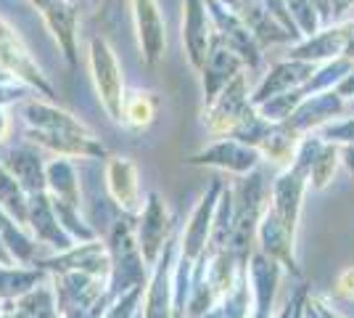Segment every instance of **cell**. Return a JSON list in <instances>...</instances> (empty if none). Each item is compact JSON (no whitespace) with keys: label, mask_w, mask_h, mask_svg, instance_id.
<instances>
[{"label":"cell","mask_w":354,"mask_h":318,"mask_svg":"<svg viewBox=\"0 0 354 318\" xmlns=\"http://www.w3.org/2000/svg\"><path fill=\"white\" fill-rule=\"evenodd\" d=\"M294 242H296V236L283 228V223L275 218V212L270 210V202H267V210L262 212V220H259V226H257V244H259V249H262L265 255H270L272 260H278L286 271L301 276V268L296 265Z\"/></svg>","instance_id":"obj_19"},{"label":"cell","mask_w":354,"mask_h":318,"mask_svg":"<svg viewBox=\"0 0 354 318\" xmlns=\"http://www.w3.org/2000/svg\"><path fill=\"white\" fill-rule=\"evenodd\" d=\"M130 14L140 59L146 67L162 64L167 53V19L159 0H130Z\"/></svg>","instance_id":"obj_7"},{"label":"cell","mask_w":354,"mask_h":318,"mask_svg":"<svg viewBox=\"0 0 354 318\" xmlns=\"http://www.w3.org/2000/svg\"><path fill=\"white\" fill-rule=\"evenodd\" d=\"M24 136L30 138L32 143L43 146L48 152H53L56 157H85V159H106L104 143L93 133L77 136V133H53V130H35L27 127Z\"/></svg>","instance_id":"obj_20"},{"label":"cell","mask_w":354,"mask_h":318,"mask_svg":"<svg viewBox=\"0 0 354 318\" xmlns=\"http://www.w3.org/2000/svg\"><path fill=\"white\" fill-rule=\"evenodd\" d=\"M183 48L191 67L198 72L204 67L209 46L214 40V21L207 8V0H183V21H180Z\"/></svg>","instance_id":"obj_11"},{"label":"cell","mask_w":354,"mask_h":318,"mask_svg":"<svg viewBox=\"0 0 354 318\" xmlns=\"http://www.w3.org/2000/svg\"><path fill=\"white\" fill-rule=\"evenodd\" d=\"M315 303H317V308H320V313H323V318H341L339 313H333V310H330V308H328V305H325L323 300H315Z\"/></svg>","instance_id":"obj_38"},{"label":"cell","mask_w":354,"mask_h":318,"mask_svg":"<svg viewBox=\"0 0 354 318\" xmlns=\"http://www.w3.org/2000/svg\"><path fill=\"white\" fill-rule=\"evenodd\" d=\"M180 255V242L177 236H169L164 244L162 255L153 265L151 281L146 284V305H143V318H172L175 308V265Z\"/></svg>","instance_id":"obj_8"},{"label":"cell","mask_w":354,"mask_h":318,"mask_svg":"<svg viewBox=\"0 0 354 318\" xmlns=\"http://www.w3.org/2000/svg\"><path fill=\"white\" fill-rule=\"evenodd\" d=\"M243 69H246L243 59L238 56L236 51H230V48L225 46L220 37H217V32H214V40H212V46H209L204 67L198 69V72H201V82H204V98H207V104L214 101V96H217L233 77L241 75Z\"/></svg>","instance_id":"obj_17"},{"label":"cell","mask_w":354,"mask_h":318,"mask_svg":"<svg viewBox=\"0 0 354 318\" xmlns=\"http://www.w3.org/2000/svg\"><path fill=\"white\" fill-rule=\"evenodd\" d=\"M220 3H225V6H227V8H233V11H236V14H241V11H243V8H246V6H249L251 0H220Z\"/></svg>","instance_id":"obj_37"},{"label":"cell","mask_w":354,"mask_h":318,"mask_svg":"<svg viewBox=\"0 0 354 318\" xmlns=\"http://www.w3.org/2000/svg\"><path fill=\"white\" fill-rule=\"evenodd\" d=\"M109 289V279L88 271L53 273V294L61 318H85L95 300Z\"/></svg>","instance_id":"obj_4"},{"label":"cell","mask_w":354,"mask_h":318,"mask_svg":"<svg viewBox=\"0 0 354 318\" xmlns=\"http://www.w3.org/2000/svg\"><path fill=\"white\" fill-rule=\"evenodd\" d=\"M185 162L196 167H217L233 175H246L251 170H257V165L262 162V154L257 146H249L233 136H222L214 143H209L207 149L191 154Z\"/></svg>","instance_id":"obj_9"},{"label":"cell","mask_w":354,"mask_h":318,"mask_svg":"<svg viewBox=\"0 0 354 318\" xmlns=\"http://www.w3.org/2000/svg\"><path fill=\"white\" fill-rule=\"evenodd\" d=\"M315 69H317L315 61L291 59V56H286L283 61H275L265 72L262 82L257 85V91L251 93V104L259 106L262 101L272 98V96H281V93L301 88V85L315 75Z\"/></svg>","instance_id":"obj_15"},{"label":"cell","mask_w":354,"mask_h":318,"mask_svg":"<svg viewBox=\"0 0 354 318\" xmlns=\"http://www.w3.org/2000/svg\"><path fill=\"white\" fill-rule=\"evenodd\" d=\"M354 6V0H330V11H333V21L341 19L349 8Z\"/></svg>","instance_id":"obj_34"},{"label":"cell","mask_w":354,"mask_h":318,"mask_svg":"<svg viewBox=\"0 0 354 318\" xmlns=\"http://www.w3.org/2000/svg\"><path fill=\"white\" fill-rule=\"evenodd\" d=\"M333 294H336L339 300L354 303V265L352 268H344V271L336 276V281H333Z\"/></svg>","instance_id":"obj_31"},{"label":"cell","mask_w":354,"mask_h":318,"mask_svg":"<svg viewBox=\"0 0 354 318\" xmlns=\"http://www.w3.org/2000/svg\"><path fill=\"white\" fill-rule=\"evenodd\" d=\"M344 165L349 167V173L354 175V143H349V146L344 149Z\"/></svg>","instance_id":"obj_36"},{"label":"cell","mask_w":354,"mask_h":318,"mask_svg":"<svg viewBox=\"0 0 354 318\" xmlns=\"http://www.w3.org/2000/svg\"><path fill=\"white\" fill-rule=\"evenodd\" d=\"M72 157H56L45 162V191L59 202H66L72 207H80V178L77 167L69 162Z\"/></svg>","instance_id":"obj_24"},{"label":"cell","mask_w":354,"mask_h":318,"mask_svg":"<svg viewBox=\"0 0 354 318\" xmlns=\"http://www.w3.org/2000/svg\"><path fill=\"white\" fill-rule=\"evenodd\" d=\"M3 167L21 183V188L27 194L45 191V162L37 149L32 146H14L0 157Z\"/></svg>","instance_id":"obj_23"},{"label":"cell","mask_w":354,"mask_h":318,"mask_svg":"<svg viewBox=\"0 0 354 318\" xmlns=\"http://www.w3.org/2000/svg\"><path fill=\"white\" fill-rule=\"evenodd\" d=\"M21 117L27 122V127L35 130H53V133H77L85 136L90 133L88 125L82 120H77L74 114H69L66 109L40 101V98H27L21 101Z\"/></svg>","instance_id":"obj_22"},{"label":"cell","mask_w":354,"mask_h":318,"mask_svg":"<svg viewBox=\"0 0 354 318\" xmlns=\"http://www.w3.org/2000/svg\"><path fill=\"white\" fill-rule=\"evenodd\" d=\"M339 146L336 143H328L325 141L323 152L315 157V162L310 167V183L315 188H325L328 181L333 178V173H336V167H339Z\"/></svg>","instance_id":"obj_29"},{"label":"cell","mask_w":354,"mask_h":318,"mask_svg":"<svg viewBox=\"0 0 354 318\" xmlns=\"http://www.w3.org/2000/svg\"><path fill=\"white\" fill-rule=\"evenodd\" d=\"M8 80H14V77H11L6 69H3V67H0V82H8Z\"/></svg>","instance_id":"obj_39"},{"label":"cell","mask_w":354,"mask_h":318,"mask_svg":"<svg viewBox=\"0 0 354 318\" xmlns=\"http://www.w3.org/2000/svg\"><path fill=\"white\" fill-rule=\"evenodd\" d=\"M222 188H225V183L220 178H214V181L209 183L207 194L196 204L191 220L185 223L183 239H180V255L183 258L196 263V260L207 252L209 236H212V223H214V212H217V202L222 197Z\"/></svg>","instance_id":"obj_12"},{"label":"cell","mask_w":354,"mask_h":318,"mask_svg":"<svg viewBox=\"0 0 354 318\" xmlns=\"http://www.w3.org/2000/svg\"><path fill=\"white\" fill-rule=\"evenodd\" d=\"M207 8H209V14H212V21H214L217 37L243 59L246 69H257L259 61H262V46H259V40L251 35V30L246 27V21H243L233 8H227L225 3H220V0H207Z\"/></svg>","instance_id":"obj_10"},{"label":"cell","mask_w":354,"mask_h":318,"mask_svg":"<svg viewBox=\"0 0 354 318\" xmlns=\"http://www.w3.org/2000/svg\"><path fill=\"white\" fill-rule=\"evenodd\" d=\"M172 231H175V218L167 207V202L156 191H148L143 210L138 212V247L148 268L156 265Z\"/></svg>","instance_id":"obj_5"},{"label":"cell","mask_w":354,"mask_h":318,"mask_svg":"<svg viewBox=\"0 0 354 318\" xmlns=\"http://www.w3.org/2000/svg\"><path fill=\"white\" fill-rule=\"evenodd\" d=\"M310 175L296 165H288L278 175V181L270 186V210L275 212V218L283 223L288 233L296 236L299 228V212H301V197L307 188Z\"/></svg>","instance_id":"obj_13"},{"label":"cell","mask_w":354,"mask_h":318,"mask_svg":"<svg viewBox=\"0 0 354 318\" xmlns=\"http://www.w3.org/2000/svg\"><path fill=\"white\" fill-rule=\"evenodd\" d=\"M88 67L93 77V88L98 93V101L104 106L111 122H122V109H124V72L117 59L114 46L104 35H93L88 43Z\"/></svg>","instance_id":"obj_2"},{"label":"cell","mask_w":354,"mask_h":318,"mask_svg":"<svg viewBox=\"0 0 354 318\" xmlns=\"http://www.w3.org/2000/svg\"><path fill=\"white\" fill-rule=\"evenodd\" d=\"M341 112H344V98L336 93V88H330V91H320L307 96L286 122L304 136L310 130H317L325 122H330L333 117H339Z\"/></svg>","instance_id":"obj_21"},{"label":"cell","mask_w":354,"mask_h":318,"mask_svg":"<svg viewBox=\"0 0 354 318\" xmlns=\"http://www.w3.org/2000/svg\"><path fill=\"white\" fill-rule=\"evenodd\" d=\"M288 11H291V19L301 37H312L325 27L317 8L312 6V0H288Z\"/></svg>","instance_id":"obj_28"},{"label":"cell","mask_w":354,"mask_h":318,"mask_svg":"<svg viewBox=\"0 0 354 318\" xmlns=\"http://www.w3.org/2000/svg\"><path fill=\"white\" fill-rule=\"evenodd\" d=\"M0 67L14 77V80L24 82L27 88H32L37 96H43V98H53L56 96L53 85L43 75L40 64L32 59L30 48L24 46L21 35L3 16H0Z\"/></svg>","instance_id":"obj_3"},{"label":"cell","mask_w":354,"mask_h":318,"mask_svg":"<svg viewBox=\"0 0 354 318\" xmlns=\"http://www.w3.org/2000/svg\"><path fill=\"white\" fill-rule=\"evenodd\" d=\"M0 265H16L14 255H11V249H8V244L3 242V236H0Z\"/></svg>","instance_id":"obj_35"},{"label":"cell","mask_w":354,"mask_h":318,"mask_svg":"<svg viewBox=\"0 0 354 318\" xmlns=\"http://www.w3.org/2000/svg\"><path fill=\"white\" fill-rule=\"evenodd\" d=\"M312 6L317 8V14L323 19V24L328 27L330 21H333V11H330V0H312Z\"/></svg>","instance_id":"obj_33"},{"label":"cell","mask_w":354,"mask_h":318,"mask_svg":"<svg viewBox=\"0 0 354 318\" xmlns=\"http://www.w3.org/2000/svg\"><path fill=\"white\" fill-rule=\"evenodd\" d=\"M45 273L40 265H0V300L14 303L19 297H24L27 292L43 284Z\"/></svg>","instance_id":"obj_25"},{"label":"cell","mask_w":354,"mask_h":318,"mask_svg":"<svg viewBox=\"0 0 354 318\" xmlns=\"http://www.w3.org/2000/svg\"><path fill=\"white\" fill-rule=\"evenodd\" d=\"M27 228H32L40 244L53 247V252H66L77 244L59 223V215L53 210V199L48 191H35L27 199Z\"/></svg>","instance_id":"obj_14"},{"label":"cell","mask_w":354,"mask_h":318,"mask_svg":"<svg viewBox=\"0 0 354 318\" xmlns=\"http://www.w3.org/2000/svg\"><path fill=\"white\" fill-rule=\"evenodd\" d=\"M11 130H14V125H11V117H8L6 106H0V143H6V141L11 138Z\"/></svg>","instance_id":"obj_32"},{"label":"cell","mask_w":354,"mask_h":318,"mask_svg":"<svg viewBox=\"0 0 354 318\" xmlns=\"http://www.w3.org/2000/svg\"><path fill=\"white\" fill-rule=\"evenodd\" d=\"M45 27L56 37L61 53L69 67H77V27H80V8L74 0H50L45 8H40Z\"/></svg>","instance_id":"obj_18"},{"label":"cell","mask_w":354,"mask_h":318,"mask_svg":"<svg viewBox=\"0 0 354 318\" xmlns=\"http://www.w3.org/2000/svg\"><path fill=\"white\" fill-rule=\"evenodd\" d=\"M270 202V188H267L262 173L251 170L246 175H238L236 188H233V236H230V252L236 255L243 265L251 255V247L257 242V226L262 220V212Z\"/></svg>","instance_id":"obj_1"},{"label":"cell","mask_w":354,"mask_h":318,"mask_svg":"<svg viewBox=\"0 0 354 318\" xmlns=\"http://www.w3.org/2000/svg\"><path fill=\"white\" fill-rule=\"evenodd\" d=\"M3 310H6V300H0V313H3Z\"/></svg>","instance_id":"obj_40"},{"label":"cell","mask_w":354,"mask_h":318,"mask_svg":"<svg viewBox=\"0 0 354 318\" xmlns=\"http://www.w3.org/2000/svg\"><path fill=\"white\" fill-rule=\"evenodd\" d=\"M156 114H159L156 93L133 91L127 93V98H124V109H122V122L119 125H124L133 133H143V130H148L153 125Z\"/></svg>","instance_id":"obj_26"},{"label":"cell","mask_w":354,"mask_h":318,"mask_svg":"<svg viewBox=\"0 0 354 318\" xmlns=\"http://www.w3.org/2000/svg\"><path fill=\"white\" fill-rule=\"evenodd\" d=\"M104 178H106V191H109V197L117 204L119 212L138 215V212L143 210L138 165H135L130 157H109Z\"/></svg>","instance_id":"obj_16"},{"label":"cell","mask_w":354,"mask_h":318,"mask_svg":"<svg viewBox=\"0 0 354 318\" xmlns=\"http://www.w3.org/2000/svg\"><path fill=\"white\" fill-rule=\"evenodd\" d=\"M27 199H30V194L0 162V207L24 228H27Z\"/></svg>","instance_id":"obj_27"},{"label":"cell","mask_w":354,"mask_h":318,"mask_svg":"<svg viewBox=\"0 0 354 318\" xmlns=\"http://www.w3.org/2000/svg\"><path fill=\"white\" fill-rule=\"evenodd\" d=\"M251 109H254V104H251L249 80L241 72L214 96V101L207 104V130L214 138L230 136L238 122L243 120Z\"/></svg>","instance_id":"obj_6"},{"label":"cell","mask_w":354,"mask_h":318,"mask_svg":"<svg viewBox=\"0 0 354 318\" xmlns=\"http://www.w3.org/2000/svg\"><path fill=\"white\" fill-rule=\"evenodd\" d=\"M317 136L328 143H354V117H346L341 122H325L317 127Z\"/></svg>","instance_id":"obj_30"}]
</instances>
